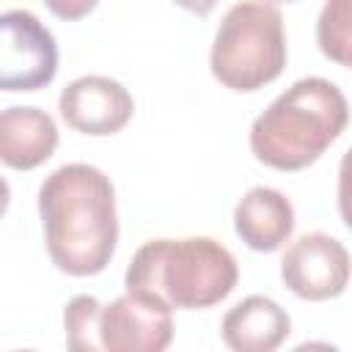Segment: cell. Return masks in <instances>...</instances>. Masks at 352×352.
<instances>
[{
  "label": "cell",
  "instance_id": "17",
  "mask_svg": "<svg viewBox=\"0 0 352 352\" xmlns=\"http://www.w3.org/2000/svg\"><path fill=\"white\" fill-rule=\"evenodd\" d=\"M270 3H294V0H270Z\"/></svg>",
  "mask_w": 352,
  "mask_h": 352
},
{
  "label": "cell",
  "instance_id": "16",
  "mask_svg": "<svg viewBox=\"0 0 352 352\" xmlns=\"http://www.w3.org/2000/svg\"><path fill=\"white\" fill-rule=\"evenodd\" d=\"M179 8H184V11H190V14H195V16H206L214 6H217V0H173Z\"/></svg>",
  "mask_w": 352,
  "mask_h": 352
},
{
  "label": "cell",
  "instance_id": "5",
  "mask_svg": "<svg viewBox=\"0 0 352 352\" xmlns=\"http://www.w3.org/2000/svg\"><path fill=\"white\" fill-rule=\"evenodd\" d=\"M0 88L38 91L55 80L58 44L50 28L25 8H8L0 16Z\"/></svg>",
  "mask_w": 352,
  "mask_h": 352
},
{
  "label": "cell",
  "instance_id": "2",
  "mask_svg": "<svg viewBox=\"0 0 352 352\" xmlns=\"http://www.w3.org/2000/svg\"><path fill=\"white\" fill-rule=\"evenodd\" d=\"M349 124V104L341 88L324 77L292 82L250 126L253 157L275 170L314 165Z\"/></svg>",
  "mask_w": 352,
  "mask_h": 352
},
{
  "label": "cell",
  "instance_id": "12",
  "mask_svg": "<svg viewBox=\"0 0 352 352\" xmlns=\"http://www.w3.org/2000/svg\"><path fill=\"white\" fill-rule=\"evenodd\" d=\"M316 44L327 60L352 69V0H324L316 19Z\"/></svg>",
  "mask_w": 352,
  "mask_h": 352
},
{
  "label": "cell",
  "instance_id": "1",
  "mask_svg": "<svg viewBox=\"0 0 352 352\" xmlns=\"http://www.w3.org/2000/svg\"><path fill=\"white\" fill-rule=\"evenodd\" d=\"M38 217L50 261L72 275H99L118 242L116 187L88 162L55 168L38 187Z\"/></svg>",
  "mask_w": 352,
  "mask_h": 352
},
{
  "label": "cell",
  "instance_id": "15",
  "mask_svg": "<svg viewBox=\"0 0 352 352\" xmlns=\"http://www.w3.org/2000/svg\"><path fill=\"white\" fill-rule=\"evenodd\" d=\"M99 0H44V6L50 8L52 16L63 19V22H77L82 16H88L96 8Z\"/></svg>",
  "mask_w": 352,
  "mask_h": 352
},
{
  "label": "cell",
  "instance_id": "11",
  "mask_svg": "<svg viewBox=\"0 0 352 352\" xmlns=\"http://www.w3.org/2000/svg\"><path fill=\"white\" fill-rule=\"evenodd\" d=\"M58 126L38 107H6L0 113V160L14 170H33L52 157Z\"/></svg>",
  "mask_w": 352,
  "mask_h": 352
},
{
  "label": "cell",
  "instance_id": "13",
  "mask_svg": "<svg viewBox=\"0 0 352 352\" xmlns=\"http://www.w3.org/2000/svg\"><path fill=\"white\" fill-rule=\"evenodd\" d=\"M99 314L102 302L94 294H77L63 308V330L66 344L74 352H99Z\"/></svg>",
  "mask_w": 352,
  "mask_h": 352
},
{
  "label": "cell",
  "instance_id": "9",
  "mask_svg": "<svg viewBox=\"0 0 352 352\" xmlns=\"http://www.w3.org/2000/svg\"><path fill=\"white\" fill-rule=\"evenodd\" d=\"M292 333V319L280 302L250 294L226 311L220 322L223 344L234 352H272Z\"/></svg>",
  "mask_w": 352,
  "mask_h": 352
},
{
  "label": "cell",
  "instance_id": "4",
  "mask_svg": "<svg viewBox=\"0 0 352 352\" xmlns=\"http://www.w3.org/2000/svg\"><path fill=\"white\" fill-rule=\"evenodd\" d=\"M286 55L280 11L267 0H242L220 19L209 52V69L223 88L253 94L280 77Z\"/></svg>",
  "mask_w": 352,
  "mask_h": 352
},
{
  "label": "cell",
  "instance_id": "3",
  "mask_svg": "<svg viewBox=\"0 0 352 352\" xmlns=\"http://www.w3.org/2000/svg\"><path fill=\"white\" fill-rule=\"evenodd\" d=\"M239 280L234 253L212 236L148 239L124 272L126 289L157 294L170 308L204 311L223 302Z\"/></svg>",
  "mask_w": 352,
  "mask_h": 352
},
{
  "label": "cell",
  "instance_id": "8",
  "mask_svg": "<svg viewBox=\"0 0 352 352\" xmlns=\"http://www.w3.org/2000/svg\"><path fill=\"white\" fill-rule=\"evenodd\" d=\"M58 113L74 132L104 138V135L121 132L132 121L135 99L113 77L82 74L60 91Z\"/></svg>",
  "mask_w": 352,
  "mask_h": 352
},
{
  "label": "cell",
  "instance_id": "6",
  "mask_svg": "<svg viewBox=\"0 0 352 352\" xmlns=\"http://www.w3.org/2000/svg\"><path fill=\"white\" fill-rule=\"evenodd\" d=\"M99 341L104 352H162L173 341V308L157 294L126 289L102 305Z\"/></svg>",
  "mask_w": 352,
  "mask_h": 352
},
{
  "label": "cell",
  "instance_id": "14",
  "mask_svg": "<svg viewBox=\"0 0 352 352\" xmlns=\"http://www.w3.org/2000/svg\"><path fill=\"white\" fill-rule=\"evenodd\" d=\"M338 214L352 231V148L344 151L338 165Z\"/></svg>",
  "mask_w": 352,
  "mask_h": 352
},
{
  "label": "cell",
  "instance_id": "7",
  "mask_svg": "<svg viewBox=\"0 0 352 352\" xmlns=\"http://www.w3.org/2000/svg\"><path fill=\"white\" fill-rule=\"evenodd\" d=\"M352 275L349 250L324 231H311L294 239L280 258L283 286L308 302H324L344 294Z\"/></svg>",
  "mask_w": 352,
  "mask_h": 352
},
{
  "label": "cell",
  "instance_id": "10",
  "mask_svg": "<svg viewBox=\"0 0 352 352\" xmlns=\"http://www.w3.org/2000/svg\"><path fill=\"white\" fill-rule=\"evenodd\" d=\"M234 231L256 253H272L294 231V206L275 187H250L234 206Z\"/></svg>",
  "mask_w": 352,
  "mask_h": 352
}]
</instances>
